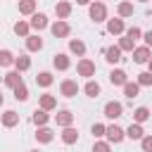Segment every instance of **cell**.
Returning a JSON list of instances; mask_svg holds the SVG:
<instances>
[{
    "label": "cell",
    "mask_w": 152,
    "mask_h": 152,
    "mask_svg": "<svg viewBox=\"0 0 152 152\" xmlns=\"http://www.w3.org/2000/svg\"><path fill=\"white\" fill-rule=\"evenodd\" d=\"M88 14L95 24H102V21H107V5L102 0H95V2L88 5Z\"/></svg>",
    "instance_id": "1"
},
{
    "label": "cell",
    "mask_w": 152,
    "mask_h": 152,
    "mask_svg": "<svg viewBox=\"0 0 152 152\" xmlns=\"http://www.w3.org/2000/svg\"><path fill=\"white\" fill-rule=\"evenodd\" d=\"M55 83V76L50 74V71H38V76H36V86H40V88H50Z\"/></svg>",
    "instance_id": "25"
},
{
    "label": "cell",
    "mask_w": 152,
    "mask_h": 152,
    "mask_svg": "<svg viewBox=\"0 0 152 152\" xmlns=\"http://www.w3.org/2000/svg\"><path fill=\"white\" fill-rule=\"evenodd\" d=\"M19 14H26V17H31V14H36V0H19Z\"/></svg>",
    "instance_id": "28"
},
{
    "label": "cell",
    "mask_w": 152,
    "mask_h": 152,
    "mask_svg": "<svg viewBox=\"0 0 152 152\" xmlns=\"http://www.w3.org/2000/svg\"><path fill=\"white\" fill-rule=\"evenodd\" d=\"M109 142H114V145H119L124 138H126V131L121 128V126H116V124H112V126H107V135H104Z\"/></svg>",
    "instance_id": "7"
},
{
    "label": "cell",
    "mask_w": 152,
    "mask_h": 152,
    "mask_svg": "<svg viewBox=\"0 0 152 152\" xmlns=\"http://www.w3.org/2000/svg\"><path fill=\"white\" fill-rule=\"evenodd\" d=\"M26 50H28V52H38V50H43V38L36 36V33H31V36L26 38Z\"/></svg>",
    "instance_id": "24"
},
{
    "label": "cell",
    "mask_w": 152,
    "mask_h": 152,
    "mask_svg": "<svg viewBox=\"0 0 152 152\" xmlns=\"http://www.w3.org/2000/svg\"><path fill=\"white\" fill-rule=\"evenodd\" d=\"M93 0H76V5H90Z\"/></svg>",
    "instance_id": "41"
},
{
    "label": "cell",
    "mask_w": 152,
    "mask_h": 152,
    "mask_svg": "<svg viewBox=\"0 0 152 152\" xmlns=\"http://www.w3.org/2000/svg\"><path fill=\"white\" fill-rule=\"evenodd\" d=\"M62 142H64V145H76V142H78V131H76L74 126H66V128L62 131Z\"/></svg>",
    "instance_id": "21"
},
{
    "label": "cell",
    "mask_w": 152,
    "mask_h": 152,
    "mask_svg": "<svg viewBox=\"0 0 152 152\" xmlns=\"http://www.w3.org/2000/svg\"><path fill=\"white\" fill-rule=\"evenodd\" d=\"M93 152H112V142L109 140H95L93 142Z\"/></svg>",
    "instance_id": "35"
},
{
    "label": "cell",
    "mask_w": 152,
    "mask_h": 152,
    "mask_svg": "<svg viewBox=\"0 0 152 152\" xmlns=\"http://www.w3.org/2000/svg\"><path fill=\"white\" fill-rule=\"evenodd\" d=\"M138 2H147V0H138Z\"/></svg>",
    "instance_id": "43"
},
{
    "label": "cell",
    "mask_w": 152,
    "mask_h": 152,
    "mask_svg": "<svg viewBox=\"0 0 152 152\" xmlns=\"http://www.w3.org/2000/svg\"><path fill=\"white\" fill-rule=\"evenodd\" d=\"M55 14H57V19H69V14H71V2H69V0H59V2L55 5Z\"/></svg>",
    "instance_id": "16"
},
{
    "label": "cell",
    "mask_w": 152,
    "mask_h": 152,
    "mask_svg": "<svg viewBox=\"0 0 152 152\" xmlns=\"http://www.w3.org/2000/svg\"><path fill=\"white\" fill-rule=\"evenodd\" d=\"M17 124H19V114L14 109H5L2 112V126L5 128H14Z\"/></svg>",
    "instance_id": "20"
},
{
    "label": "cell",
    "mask_w": 152,
    "mask_h": 152,
    "mask_svg": "<svg viewBox=\"0 0 152 152\" xmlns=\"http://www.w3.org/2000/svg\"><path fill=\"white\" fill-rule=\"evenodd\" d=\"M19 83H21V71H17V69H14V71H7V74H5V88L14 90Z\"/></svg>",
    "instance_id": "18"
},
{
    "label": "cell",
    "mask_w": 152,
    "mask_h": 152,
    "mask_svg": "<svg viewBox=\"0 0 152 152\" xmlns=\"http://www.w3.org/2000/svg\"><path fill=\"white\" fill-rule=\"evenodd\" d=\"M126 36L133 38V40H138V38H142V31H140L138 26H131V28H126Z\"/></svg>",
    "instance_id": "38"
},
{
    "label": "cell",
    "mask_w": 152,
    "mask_h": 152,
    "mask_svg": "<svg viewBox=\"0 0 152 152\" xmlns=\"http://www.w3.org/2000/svg\"><path fill=\"white\" fill-rule=\"evenodd\" d=\"M31 152H38V150H31Z\"/></svg>",
    "instance_id": "44"
},
{
    "label": "cell",
    "mask_w": 152,
    "mask_h": 152,
    "mask_svg": "<svg viewBox=\"0 0 152 152\" xmlns=\"http://www.w3.org/2000/svg\"><path fill=\"white\" fill-rule=\"evenodd\" d=\"M150 109L147 107H138V109H133V121H138V124H145V121H150Z\"/></svg>",
    "instance_id": "30"
},
{
    "label": "cell",
    "mask_w": 152,
    "mask_h": 152,
    "mask_svg": "<svg viewBox=\"0 0 152 152\" xmlns=\"http://www.w3.org/2000/svg\"><path fill=\"white\" fill-rule=\"evenodd\" d=\"M50 31H52V36H55V38H66V36L71 33V26H69V21L57 19L55 24H50Z\"/></svg>",
    "instance_id": "5"
},
{
    "label": "cell",
    "mask_w": 152,
    "mask_h": 152,
    "mask_svg": "<svg viewBox=\"0 0 152 152\" xmlns=\"http://www.w3.org/2000/svg\"><path fill=\"white\" fill-rule=\"evenodd\" d=\"M52 66H55L57 71H66V69L71 66V57H69L66 52H57V55L52 57Z\"/></svg>",
    "instance_id": "9"
},
{
    "label": "cell",
    "mask_w": 152,
    "mask_h": 152,
    "mask_svg": "<svg viewBox=\"0 0 152 152\" xmlns=\"http://www.w3.org/2000/svg\"><path fill=\"white\" fill-rule=\"evenodd\" d=\"M83 93H86L88 97H93V100H95V97H97V95L102 93V88H100V83H97V81H93V78H88V83L83 86Z\"/></svg>",
    "instance_id": "26"
},
{
    "label": "cell",
    "mask_w": 152,
    "mask_h": 152,
    "mask_svg": "<svg viewBox=\"0 0 152 152\" xmlns=\"http://www.w3.org/2000/svg\"><path fill=\"white\" fill-rule=\"evenodd\" d=\"M140 147H142V152H152V133L140 140Z\"/></svg>",
    "instance_id": "39"
},
{
    "label": "cell",
    "mask_w": 152,
    "mask_h": 152,
    "mask_svg": "<svg viewBox=\"0 0 152 152\" xmlns=\"http://www.w3.org/2000/svg\"><path fill=\"white\" fill-rule=\"evenodd\" d=\"M142 40H145V45L152 48V31H145V33H142Z\"/></svg>",
    "instance_id": "40"
},
{
    "label": "cell",
    "mask_w": 152,
    "mask_h": 152,
    "mask_svg": "<svg viewBox=\"0 0 152 152\" xmlns=\"http://www.w3.org/2000/svg\"><path fill=\"white\" fill-rule=\"evenodd\" d=\"M147 69H150V71H152V59H150V62H147Z\"/></svg>",
    "instance_id": "42"
},
{
    "label": "cell",
    "mask_w": 152,
    "mask_h": 152,
    "mask_svg": "<svg viewBox=\"0 0 152 152\" xmlns=\"http://www.w3.org/2000/svg\"><path fill=\"white\" fill-rule=\"evenodd\" d=\"M90 133H93V138L97 140V138L107 135V126H104V124H93V126H90Z\"/></svg>",
    "instance_id": "36"
},
{
    "label": "cell",
    "mask_w": 152,
    "mask_h": 152,
    "mask_svg": "<svg viewBox=\"0 0 152 152\" xmlns=\"http://www.w3.org/2000/svg\"><path fill=\"white\" fill-rule=\"evenodd\" d=\"M116 45H119L124 52H133V50H135V40H133V38H128L126 33L119 38V43H116Z\"/></svg>",
    "instance_id": "31"
},
{
    "label": "cell",
    "mask_w": 152,
    "mask_h": 152,
    "mask_svg": "<svg viewBox=\"0 0 152 152\" xmlns=\"http://www.w3.org/2000/svg\"><path fill=\"white\" fill-rule=\"evenodd\" d=\"M14 33H17L19 38H28V36H31V21L19 19V21L14 24Z\"/></svg>",
    "instance_id": "23"
},
{
    "label": "cell",
    "mask_w": 152,
    "mask_h": 152,
    "mask_svg": "<svg viewBox=\"0 0 152 152\" xmlns=\"http://www.w3.org/2000/svg\"><path fill=\"white\" fill-rule=\"evenodd\" d=\"M38 107H43V109L52 112V109H57V97H55V95H50V93H43V95H40V100H38Z\"/></svg>",
    "instance_id": "19"
},
{
    "label": "cell",
    "mask_w": 152,
    "mask_h": 152,
    "mask_svg": "<svg viewBox=\"0 0 152 152\" xmlns=\"http://www.w3.org/2000/svg\"><path fill=\"white\" fill-rule=\"evenodd\" d=\"M14 69H17V71H28V69H31V57L19 55V57H17V62H14Z\"/></svg>",
    "instance_id": "33"
},
{
    "label": "cell",
    "mask_w": 152,
    "mask_h": 152,
    "mask_svg": "<svg viewBox=\"0 0 152 152\" xmlns=\"http://www.w3.org/2000/svg\"><path fill=\"white\" fill-rule=\"evenodd\" d=\"M76 71H78V76H83V78H93V76H95V71H97V66H95V62H93V59L81 57V59H78V64H76Z\"/></svg>",
    "instance_id": "2"
},
{
    "label": "cell",
    "mask_w": 152,
    "mask_h": 152,
    "mask_svg": "<svg viewBox=\"0 0 152 152\" xmlns=\"http://www.w3.org/2000/svg\"><path fill=\"white\" fill-rule=\"evenodd\" d=\"M102 112H104V116H107V119L116 121L119 116H124V104H121L119 100H109V102L104 104V109H102Z\"/></svg>",
    "instance_id": "3"
},
{
    "label": "cell",
    "mask_w": 152,
    "mask_h": 152,
    "mask_svg": "<svg viewBox=\"0 0 152 152\" xmlns=\"http://www.w3.org/2000/svg\"><path fill=\"white\" fill-rule=\"evenodd\" d=\"M69 52L76 55V57H83L86 55V43L81 38H69Z\"/></svg>",
    "instance_id": "17"
},
{
    "label": "cell",
    "mask_w": 152,
    "mask_h": 152,
    "mask_svg": "<svg viewBox=\"0 0 152 152\" xmlns=\"http://www.w3.org/2000/svg\"><path fill=\"white\" fill-rule=\"evenodd\" d=\"M121 52H124V50H121L119 45H109V48L104 50V59H107L109 64H119V62L124 59V57H121Z\"/></svg>",
    "instance_id": "12"
},
{
    "label": "cell",
    "mask_w": 152,
    "mask_h": 152,
    "mask_svg": "<svg viewBox=\"0 0 152 152\" xmlns=\"http://www.w3.org/2000/svg\"><path fill=\"white\" fill-rule=\"evenodd\" d=\"M107 33H112V36H124V33H126V24H124V19H121V17H116V19H107Z\"/></svg>",
    "instance_id": "8"
},
{
    "label": "cell",
    "mask_w": 152,
    "mask_h": 152,
    "mask_svg": "<svg viewBox=\"0 0 152 152\" xmlns=\"http://www.w3.org/2000/svg\"><path fill=\"white\" fill-rule=\"evenodd\" d=\"M31 28H33V31H43V28H48V14H43V12L31 14Z\"/></svg>",
    "instance_id": "14"
},
{
    "label": "cell",
    "mask_w": 152,
    "mask_h": 152,
    "mask_svg": "<svg viewBox=\"0 0 152 152\" xmlns=\"http://www.w3.org/2000/svg\"><path fill=\"white\" fill-rule=\"evenodd\" d=\"M52 138H55V131H52V128H48V126H38V131H36V140H38L40 145L52 142Z\"/></svg>",
    "instance_id": "13"
},
{
    "label": "cell",
    "mask_w": 152,
    "mask_h": 152,
    "mask_svg": "<svg viewBox=\"0 0 152 152\" xmlns=\"http://www.w3.org/2000/svg\"><path fill=\"white\" fill-rule=\"evenodd\" d=\"M12 93H14V100H19V102H26V100H28V88H26V83H24V81H21Z\"/></svg>",
    "instance_id": "32"
},
{
    "label": "cell",
    "mask_w": 152,
    "mask_h": 152,
    "mask_svg": "<svg viewBox=\"0 0 152 152\" xmlns=\"http://www.w3.org/2000/svg\"><path fill=\"white\" fill-rule=\"evenodd\" d=\"M116 12H119V17H121V19H126V17H133V2H128V0L119 2V5H116Z\"/></svg>",
    "instance_id": "29"
},
{
    "label": "cell",
    "mask_w": 152,
    "mask_h": 152,
    "mask_svg": "<svg viewBox=\"0 0 152 152\" xmlns=\"http://www.w3.org/2000/svg\"><path fill=\"white\" fill-rule=\"evenodd\" d=\"M78 90H81V88H78V83H76L74 78H64V81L59 83V95H62V97H76Z\"/></svg>",
    "instance_id": "4"
},
{
    "label": "cell",
    "mask_w": 152,
    "mask_h": 152,
    "mask_svg": "<svg viewBox=\"0 0 152 152\" xmlns=\"http://www.w3.org/2000/svg\"><path fill=\"white\" fill-rule=\"evenodd\" d=\"M109 83H112V86H121V88H124V86L128 83V74H126L124 69H112V71H109Z\"/></svg>",
    "instance_id": "11"
},
{
    "label": "cell",
    "mask_w": 152,
    "mask_h": 152,
    "mask_svg": "<svg viewBox=\"0 0 152 152\" xmlns=\"http://www.w3.org/2000/svg\"><path fill=\"white\" fill-rule=\"evenodd\" d=\"M140 88H142V86H140L138 81H128V83L124 86V95H126L128 100H133V97L140 95Z\"/></svg>",
    "instance_id": "27"
},
{
    "label": "cell",
    "mask_w": 152,
    "mask_h": 152,
    "mask_svg": "<svg viewBox=\"0 0 152 152\" xmlns=\"http://www.w3.org/2000/svg\"><path fill=\"white\" fill-rule=\"evenodd\" d=\"M14 62H17V57L12 55V50H7V48L0 50V64H2V66H10V64H14Z\"/></svg>",
    "instance_id": "34"
},
{
    "label": "cell",
    "mask_w": 152,
    "mask_h": 152,
    "mask_svg": "<svg viewBox=\"0 0 152 152\" xmlns=\"http://www.w3.org/2000/svg\"><path fill=\"white\" fill-rule=\"evenodd\" d=\"M150 59H152V48L150 45H140V48L133 50V62L135 64H147Z\"/></svg>",
    "instance_id": "6"
},
{
    "label": "cell",
    "mask_w": 152,
    "mask_h": 152,
    "mask_svg": "<svg viewBox=\"0 0 152 152\" xmlns=\"http://www.w3.org/2000/svg\"><path fill=\"white\" fill-rule=\"evenodd\" d=\"M55 124L62 126V128L71 126V124H74V112H71V109H59V112L55 114Z\"/></svg>",
    "instance_id": "10"
},
{
    "label": "cell",
    "mask_w": 152,
    "mask_h": 152,
    "mask_svg": "<svg viewBox=\"0 0 152 152\" xmlns=\"http://www.w3.org/2000/svg\"><path fill=\"white\" fill-rule=\"evenodd\" d=\"M31 121L36 124V126H45L48 121H50V114H48V109H43V107H38L33 114H31Z\"/></svg>",
    "instance_id": "22"
},
{
    "label": "cell",
    "mask_w": 152,
    "mask_h": 152,
    "mask_svg": "<svg viewBox=\"0 0 152 152\" xmlns=\"http://www.w3.org/2000/svg\"><path fill=\"white\" fill-rule=\"evenodd\" d=\"M142 88H147V86H152V71L147 69V71H142V74H138V78H135Z\"/></svg>",
    "instance_id": "37"
},
{
    "label": "cell",
    "mask_w": 152,
    "mask_h": 152,
    "mask_svg": "<svg viewBox=\"0 0 152 152\" xmlns=\"http://www.w3.org/2000/svg\"><path fill=\"white\" fill-rule=\"evenodd\" d=\"M126 138H131V140H142L145 138V131H142V124H138V121H133L128 128H126Z\"/></svg>",
    "instance_id": "15"
}]
</instances>
